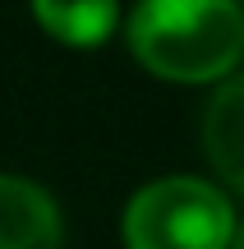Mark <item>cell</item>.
<instances>
[{"mask_svg": "<svg viewBox=\"0 0 244 249\" xmlns=\"http://www.w3.org/2000/svg\"><path fill=\"white\" fill-rule=\"evenodd\" d=\"M129 51L157 79L217 83L244 55V9L240 0H138Z\"/></svg>", "mask_w": 244, "mask_h": 249, "instance_id": "1", "label": "cell"}, {"mask_svg": "<svg viewBox=\"0 0 244 249\" xmlns=\"http://www.w3.org/2000/svg\"><path fill=\"white\" fill-rule=\"evenodd\" d=\"M235 231L230 198L198 176L152 180L125 208L129 249H230Z\"/></svg>", "mask_w": 244, "mask_h": 249, "instance_id": "2", "label": "cell"}, {"mask_svg": "<svg viewBox=\"0 0 244 249\" xmlns=\"http://www.w3.org/2000/svg\"><path fill=\"white\" fill-rule=\"evenodd\" d=\"M60 208L42 185L0 176V249H60Z\"/></svg>", "mask_w": 244, "mask_h": 249, "instance_id": "3", "label": "cell"}, {"mask_svg": "<svg viewBox=\"0 0 244 249\" xmlns=\"http://www.w3.org/2000/svg\"><path fill=\"white\" fill-rule=\"evenodd\" d=\"M203 152L212 171L244 194V79H226L203 111Z\"/></svg>", "mask_w": 244, "mask_h": 249, "instance_id": "4", "label": "cell"}, {"mask_svg": "<svg viewBox=\"0 0 244 249\" xmlns=\"http://www.w3.org/2000/svg\"><path fill=\"white\" fill-rule=\"evenodd\" d=\"M37 23L69 46H101L115 33L120 0H33Z\"/></svg>", "mask_w": 244, "mask_h": 249, "instance_id": "5", "label": "cell"}, {"mask_svg": "<svg viewBox=\"0 0 244 249\" xmlns=\"http://www.w3.org/2000/svg\"><path fill=\"white\" fill-rule=\"evenodd\" d=\"M230 249H244V222H240V231H235V245Z\"/></svg>", "mask_w": 244, "mask_h": 249, "instance_id": "6", "label": "cell"}]
</instances>
